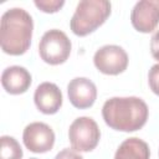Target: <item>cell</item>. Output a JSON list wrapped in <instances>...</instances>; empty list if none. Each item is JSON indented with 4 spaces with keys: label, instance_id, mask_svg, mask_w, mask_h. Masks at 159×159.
Masks as SVG:
<instances>
[{
    "label": "cell",
    "instance_id": "15",
    "mask_svg": "<svg viewBox=\"0 0 159 159\" xmlns=\"http://www.w3.org/2000/svg\"><path fill=\"white\" fill-rule=\"evenodd\" d=\"M148 82H149V87L152 92L159 96V63L152 66V68L149 70Z\"/></svg>",
    "mask_w": 159,
    "mask_h": 159
},
{
    "label": "cell",
    "instance_id": "9",
    "mask_svg": "<svg viewBox=\"0 0 159 159\" xmlns=\"http://www.w3.org/2000/svg\"><path fill=\"white\" fill-rule=\"evenodd\" d=\"M67 94L71 104L78 109H86L93 106L97 98L96 84L86 77H76L67 84Z\"/></svg>",
    "mask_w": 159,
    "mask_h": 159
},
{
    "label": "cell",
    "instance_id": "13",
    "mask_svg": "<svg viewBox=\"0 0 159 159\" xmlns=\"http://www.w3.org/2000/svg\"><path fill=\"white\" fill-rule=\"evenodd\" d=\"M22 149L19 142L10 135L0 138V159H21Z\"/></svg>",
    "mask_w": 159,
    "mask_h": 159
},
{
    "label": "cell",
    "instance_id": "5",
    "mask_svg": "<svg viewBox=\"0 0 159 159\" xmlns=\"http://www.w3.org/2000/svg\"><path fill=\"white\" fill-rule=\"evenodd\" d=\"M68 139L76 152H92L99 143L101 130L93 118L78 117L70 125Z\"/></svg>",
    "mask_w": 159,
    "mask_h": 159
},
{
    "label": "cell",
    "instance_id": "17",
    "mask_svg": "<svg viewBox=\"0 0 159 159\" xmlns=\"http://www.w3.org/2000/svg\"><path fill=\"white\" fill-rule=\"evenodd\" d=\"M150 52L152 56L159 61V30H157L150 39Z\"/></svg>",
    "mask_w": 159,
    "mask_h": 159
},
{
    "label": "cell",
    "instance_id": "11",
    "mask_svg": "<svg viewBox=\"0 0 159 159\" xmlns=\"http://www.w3.org/2000/svg\"><path fill=\"white\" fill-rule=\"evenodd\" d=\"M31 82L32 80L30 72L21 66L6 67L1 73L2 88L10 94L25 93L30 88Z\"/></svg>",
    "mask_w": 159,
    "mask_h": 159
},
{
    "label": "cell",
    "instance_id": "4",
    "mask_svg": "<svg viewBox=\"0 0 159 159\" xmlns=\"http://www.w3.org/2000/svg\"><path fill=\"white\" fill-rule=\"evenodd\" d=\"M72 48L67 35L57 29L46 31L39 43V53L43 62L56 66L67 61Z\"/></svg>",
    "mask_w": 159,
    "mask_h": 159
},
{
    "label": "cell",
    "instance_id": "12",
    "mask_svg": "<svg viewBox=\"0 0 159 159\" xmlns=\"http://www.w3.org/2000/svg\"><path fill=\"white\" fill-rule=\"evenodd\" d=\"M150 149L149 145L137 138L132 137L125 139L116 150L114 159H149Z\"/></svg>",
    "mask_w": 159,
    "mask_h": 159
},
{
    "label": "cell",
    "instance_id": "10",
    "mask_svg": "<svg viewBox=\"0 0 159 159\" xmlns=\"http://www.w3.org/2000/svg\"><path fill=\"white\" fill-rule=\"evenodd\" d=\"M62 92L52 82H42L34 93L36 108L43 114H55L62 106Z\"/></svg>",
    "mask_w": 159,
    "mask_h": 159
},
{
    "label": "cell",
    "instance_id": "6",
    "mask_svg": "<svg viewBox=\"0 0 159 159\" xmlns=\"http://www.w3.org/2000/svg\"><path fill=\"white\" fill-rule=\"evenodd\" d=\"M128 55L125 50L117 45H104L98 48L93 56L96 68L109 76H117L128 67Z\"/></svg>",
    "mask_w": 159,
    "mask_h": 159
},
{
    "label": "cell",
    "instance_id": "2",
    "mask_svg": "<svg viewBox=\"0 0 159 159\" xmlns=\"http://www.w3.org/2000/svg\"><path fill=\"white\" fill-rule=\"evenodd\" d=\"M32 31L34 21L26 10L21 7L6 10L0 22L1 50L10 56L24 55L31 45Z\"/></svg>",
    "mask_w": 159,
    "mask_h": 159
},
{
    "label": "cell",
    "instance_id": "18",
    "mask_svg": "<svg viewBox=\"0 0 159 159\" xmlns=\"http://www.w3.org/2000/svg\"><path fill=\"white\" fill-rule=\"evenodd\" d=\"M30 159H37V158H30Z\"/></svg>",
    "mask_w": 159,
    "mask_h": 159
},
{
    "label": "cell",
    "instance_id": "16",
    "mask_svg": "<svg viewBox=\"0 0 159 159\" xmlns=\"http://www.w3.org/2000/svg\"><path fill=\"white\" fill-rule=\"evenodd\" d=\"M55 159H83V157L78 152H76L75 149L65 148L56 154Z\"/></svg>",
    "mask_w": 159,
    "mask_h": 159
},
{
    "label": "cell",
    "instance_id": "8",
    "mask_svg": "<svg viewBox=\"0 0 159 159\" xmlns=\"http://www.w3.org/2000/svg\"><path fill=\"white\" fill-rule=\"evenodd\" d=\"M130 21L133 27L143 34L154 31L159 24V0H142L135 2Z\"/></svg>",
    "mask_w": 159,
    "mask_h": 159
},
{
    "label": "cell",
    "instance_id": "3",
    "mask_svg": "<svg viewBox=\"0 0 159 159\" xmlns=\"http://www.w3.org/2000/svg\"><path fill=\"white\" fill-rule=\"evenodd\" d=\"M112 5L107 0H82L77 4L70 21L76 36H87L96 31L111 15Z\"/></svg>",
    "mask_w": 159,
    "mask_h": 159
},
{
    "label": "cell",
    "instance_id": "7",
    "mask_svg": "<svg viewBox=\"0 0 159 159\" xmlns=\"http://www.w3.org/2000/svg\"><path fill=\"white\" fill-rule=\"evenodd\" d=\"M25 147L32 153H46L53 148L55 133L50 125L42 122L27 124L22 133Z\"/></svg>",
    "mask_w": 159,
    "mask_h": 159
},
{
    "label": "cell",
    "instance_id": "1",
    "mask_svg": "<svg viewBox=\"0 0 159 159\" xmlns=\"http://www.w3.org/2000/svg\"><path fill=\"white\" fill-rule=\"evenodd\" d=\"M148 116V106L139 97H113L102 107L106 124L118 132L139 130L147 123Z\"/></svg>",
    "mask_w": 159,
    "mask_h": 159
},
{
    "label": "cell",
    "instance_id": "14",
    "mask_svg": "<svg viewBox=\"0 0 159 159\" xmlns=\"http://www.w3.org/2000/svg\"><path fill=\"white\" fill-rule=\"evenodd\" d=\"M34 4L42 12L53 14V12H57L65 5V1L63 0H35Z\"/></svg>",
    "mask_w": 159,
    "mask_h": 159
}]
</instances>
